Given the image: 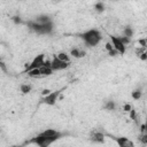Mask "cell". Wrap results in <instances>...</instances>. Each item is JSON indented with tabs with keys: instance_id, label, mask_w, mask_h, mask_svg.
<instances>
[{
	"instance_id": "6da1fadb",
	"label": "cell",
	"mask_w": 147,
	"mask_h": 147,
	"mask_svg": "<svg viewBox=\"0 0 147 147\" xmlns=\"http://www.w3.org/2000/svg\"><path fill=\"white\" fill-rule=\"evenodd\" d=\"M79 37L85 41L86 45H88L91 47L96 46L101 41V39H102V36H101L100 31L96 30V29H90V30L80 33Z\"/></svg>"
},
{
	"instance_id": "7a4b0ae2",
	"label": "cell",
	"mask_w": 147,
	"mask_h": 147,
	"mask_svg": "<svg viewBox=\"0 0 147 147\" xmlns=\"http://www.w3.org/2000/svg\"><path fill=\"white\" fill-rule=\"evenodd\" d=\"M130 42V39L126 37H117V36H110V44L113 48L119 54L123 55L126 51V45Z\"/></svg>"
},
{
	"instance_id": "3957f363",
	"label": "cell",
	"mask_w": 147,
	"mask_h": 147,
	"mask_svg": "<svg viewBox=\"0 0 147 147\" xmlns=\"http://www.w3.org/2000/svg\"><path fill=\"white\" fill-rule=\"evenodd\" d=\"M28 26L32 31H34L39 34H48L53 30V22H49V23H46V24H38L33 21H30V22H28Z\"/></svg>"
},
{
	"instance_id": "277c9868",
	"label": "cell",
	"mask_w": 147,
	"mask_h": 147,
	"mask_svg": "<svg viewBox=\"0 0 147 147\" xmlns=\"http://www.w3.org/2000/svg\"><path fill=\"white\" fill-rule=\"evenodd\" d=\"M55 141H56V139H54V138H48V137H44L41 134H38V136L33 137L32 139H30L28 142L29 144H36L39 147H48L49 145H52Z\"/></svg>"
},
{
	"instance_id": "5b68a950",
	"label": "cell",
	"mask_w": 147,
	"mask_h": 147,
	"mask_svg": "<svg viewBox=\"0 0 147 147\" xmlns=\"http://www.w3.org/2000/svg\"><path fill=\"white\" fill-rule=\"evenodd\" d=\"M44 64H45V55H44V54H39V55H37L29 64H25V70H24V72H28V71H30V70H32V69H39V68H41Z\"/></svg>"
},
{
	"instance_id": "8992f818",
	"label": "cell",
	"mask_w": 147,
	"mask_h": 147,
	"mask_svg": "<svg viewBox=\"0 0 147 147\" xmlns=\"http://www.w3.org/2000/svg\"><path fill=\"white\" fill-rule=\"evenodd\" d=\"M59 94H60V91H52V92L48 93L47 95H44V96L40 99V101H41L42 103L48 105V106H54L55 102L57 101Z\"/></svg>"
},
{
	"instance_id": "52a82bcc",
	"label": "cell",
	"mask_w": 147,
	"mask_h": 147,
	"mask_svg": "<svg viewBox=\"0 0 147 147\" xmlns=\"http://www.w3.org/2000/svg\"><path fill=\"white\" fill-rule=\"evenodd\" d=\"M69 65H70V62H63V61H60V60H57L55 56H54V59L51 61V68H52L53 71H59V70L67 69Z\"/></svg>"
},
{
	"instance_id": "ba28073f",
	"label": "cell",
	"mask_w": 147,
	"mask_h": 147,
	"mask_svg": "<svg viewBox=\"0 0 147 147\" xmlns=\"http://www.w3.org/2000/svg\"><path fill=\"white\" fill-rule=\"evenodd\" d=\"M116 142L118 145V147H134V142L126 138V137H118L116 138Z\"/></svg>"
},
{
	"instance_id": "9c48e42d",
	"label": "cell",
	"mask_w": 147,
	"mask_h": 147,
	"mask_svg": "<svg viewBox=\"0 0 147 147\" xmlns=\"http://www.w3.org/2000/svg\"><path fill=\"white\" fill-rule=\"evenodd\" d=\"M91 140L93 142H98V144H103L105 142V134L100 131H93L91 134Z\"/></svg>"
},
{
	"instance_id": "30bf717a",
	"label": "cell",
	"mask_w": 147,
	"mask_h": 147,
	"mask_svg": "<svg viewBox=\"0 0 147 147\" xmlns=\"http://www.w3.org/2000/svg\"><path fill=\"white\" fill-rule=\"evenodd\" d=\"M85 51L84 49H82V48H72L71 51H70V55L71 56H74V57H76V59H80V57H84L85 56Z\"/></svg>"
},
{
	"instance_id": "8fae6325",
	"label": "cell",
	"mask_w": 147,
	"mask_h": 147,
	"mask_svg": "<svg viewBox=\"0 0 147 147\" xmlns=\"http://www.w3.org/2000/svg\"><path fill=\"white\" fill-rule=\"evenodd\" d=\"M55 57L60 61H63V62H70V55L65 52H60L55 55Z\"/></svg>"
},
{
	"instance_id": "7c38bea8",
	"label": "cell",
	"mask_w": 147,
	"mask_h": 147,
	"mask_svg": "<svg viewBox=\"0 0 147 147\" xmlns=\"http://www.w3.org/2000/svg\"><path fill=\"white\" fill-rule=\"evenodd\" d=\"M20 90H21V92H22V93L28 94V93H30V92H31L32 87H31V85H29V84H22V85L20 86Z\"/></svg>"
},
{
	"instance_id": "4fadbf2b",
	"label": "cell",
	"mask_w": 147,
	"mask_h": 147,
	"mask_svg": "<svg viewBox=\"0 0 147 147\" xmlns=\"http://www.w3.org/2000/svg\"><path fill=\"white\" fill-rule=\"evenodd\" d=\"M26 74H28V76L33 77V78H36V77H40V71H39V69H32V70L28 71Z\"/></svg>"
},
{
	"instance_id": "5bb4252c",
	"label": "cell",
	"mask_w": 147,
	"mask_h": 147,
	"mask_svg": "<svg viewBox=\"0 0 147 147\" xmlns=\"http://www.w3.org/2000/svg\"><path fill=\"white\" fill-rule=\"evenodd\" d=\"M115 108H116V103L114 101H107L105 105L106 110H115Z\"/></svg>"
},
{
	"instance_id": "9a60e30c",
	"label": "cell",
	"mask_w": 147,
	"mask_h": 147,
	"mask_svg": "<svg viewBox=\"0 0 147 147\" xmlns=\"http://www.w3.org/2000/svg\"><path fill=\"white\" fill-rule=\"evenodd\" d=\"M132 36H133V30H132V28H130V26L125 28V29H124V36H123V37H126V38L131 39Z\"/></svg>"
},
{
	"instance_id": "2e32d148",
	"label": "cell",
	"mask_w": 147,
	"mask_h": 147,
	"mask_svg": "<svg viewBox=\"0 0 147 147\" xmlns=\"http://www.w3.org/2000/svg\"><path fill=\"white\" fill-rule=\"evenodd\" d=\"M132 98H133L134 100L140 99V98H141V91H140V90H134V91L132 92Z\"/></svg>"
},
{
	"instance_id": "e0dca14e",
	"label": "cell",
	"mask_w": 147,
	"mask_h": 147,
	"mask_svg": "<svg viewBox=\"0 0 147 147\" xmlns=\"http://www.w3.org/2000/svg\"><path fill=\"white\" fill-rule=\"evenodd\" d=\"M94 8L96 9V11H102V10L105 9V5H103L102 2H96V3L94 5Z\"/></svg>"
},
{
	"instance_id": "ac0fdd59",
	"label": "cell",
	"mask_w": 147,
	"mask_h": 147,
	"mask_svg": "<svg viewBox=\"0 0 147 147\" xmlns=\"http://www.w3.org/2000/svg\"><path fill=\"white\" fill-rule=\"evenodd\" d=\"M123 110H124L125 113H130V111L132 110V107H131V105H130V103H125V105L123 106Z\"/></svg>"
},
{
	"instance_id": "d6986e66",
	"label": "cell",
	"mask_w": 147,
	"mask_h": 147,
	"mask_svg": "<svg viewBox=\"0 0 147 147\" xmlns=\"http://www.w3.org/2000/svg\"><path fill=\"white\" fill-rule=\"evenodd\" d=\"M106 49H107L108 52H110V51H113V49H114L110 42H107V44H106Z\"/></svg>"
},
{
	"instance_id": "ffe728a7",
	"label": "cell",
	"mask_w": 147,
	"mask_h": 147,
	"mask_svg": "<svg viewBox=\"0 0 147 147\" xmlns=\"http://www.w3.org/2000/svg\"><path fill=\"white\" fill-rule=\"evenodd\" d=\"M139 57H140L142 61H145V60L147 59V53H146V52H144L142 54H140V55H139Z\"/></svg>"
},
{
	"instance_id": "44dd1931",
	"label": "cell",
	"mask_w": 147,
	"mask_h": 147,
	"mask_svg": "<svg viewBox=\"0 0 147 147\" xmlns=\"http://www.w3.org/2000/svg\"><path fill=\"white\" fill-rule=\"evenodd\" d=\"M51 92H52L51 90H44V91H42V96H44V95H47V94L51 93Z\"/></svg>"
},
{
	"instance_id": "7402d4cb",
	"label": "cell",
	"mask_w": 147,
	"mask_h": 147,
	"mask_svg": "<svg viewBox=\"0 0 147 147\" xmlns=\"http://www.w3.org/2000/svg\"><path fill=\"white\" fill-rule=\"evenodd\" d=\"M13 147H21V146H13Z\"/></svg>"
}]
</instances>
